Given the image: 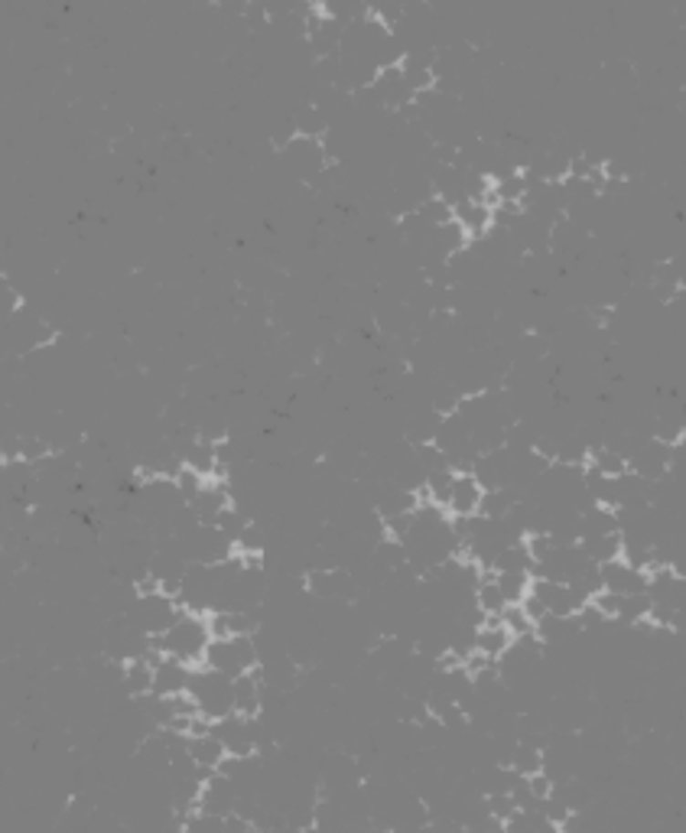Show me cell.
Segmentation results:
<instances>
[{
  "label": "cell",
  "instance_id": "cell-1",
  "mask_svg": "<svg viewBox=\"0 0 686 833\" xmlns=\"http://www.w3.org/2000/svg\"><path fill=\"white\" fill-rule=\"evenodd\" d=\"M209 641H212L209 618L186 612L166 635H153L150 648L163 651L166 658H176V661L189 664V668H205V648H209Z\"/></svg>",
  "mask_w": 686,
  "mask_h": 833
},
{
  "label": "cell",
  "instance_id": "cell-2",
  "mask_svg": "<svg viewBox=\"0 0 686 833\" xmlns=\"http://www.w3.org/2000/svg\"><path fill=\"white\" fill-rule=\"evenodd\" d=\"M189 693L199 703V713L209 716L212 722L224 720L234 713V680L232 677L218 674L212 668H192V680H189Z\"/></svg>",
  "mask_w": 686,
  "mask_h": 833
},
{
  "label": "cell",
  "instance_id": "cell-3",
  "mask_svg": "<svg viewBox=\"0 0 686 833\" xmlns=\"http://www.w3.org/2000/svg\"><path fill=\"white\" fill-rule=\"evenodd\" d=\"M261 664V655H257V645H254L251 635H241V638H222L209 641L205 648V668L218 670L224 677H241L247 670H254Z\"/></svg>",
  "mask_w": 686,
  "mask_h": 833
},
{
  "label": "cell",
  "instance_id": "cell-4",
  "mask_svg": "<svg viewBox=\"0 0 686 833\" xmlns=\"http://www.w3.org/2000/svg\"><path fill=\"white\" fill-rule=\"evenodd\" d=\"M598 576H602V589L615 596H641L648 593V573L634 570L625 560H608V564L598 566Z\"/></svg>",
  "mask_w": 686,
  "mask_h": 833
},
{
  "label": "cell",
  "instance_id": "cell-5",
  "mask_svg": "<svg viewBox=\"0 0 686 833\" xmlns=\"http://www.w3.org/2000/svg\"><path fill=\"white\" fill-rule=\"evenodd\" d=\"M530 596H537L540 603H544L546 616H576L582 609V603L576 599L566 583L530 580Z\"/></svg>",
  "mask_w": 686,
  "mask_h": 833
},
{
  "label": "cell",
  "instance_id": "cell-6",
  "mask_svg": "<svg viewBox=\"0 0 686 833\" xmlns=\"http://www.w3.org/2000/svg\"><path fill=\"white\" fill-rule=\"evenodd\" d=\"M189 680H192V668L176 658H163L157 670H153V693L157 697H176V693L189 691Z\"/></svg>",
  "mask_w": 686,
  "mask_h": 833
},
{
  "label": "cell",
  "instance_id": "cell-7",
  "mask_svg": "<svg viewBox=\"0 0 686 833\" xmlns=\"http://www.w3.org/2000/svg\"><path fill=\"white\" fill-rule=\"evenodd\" d=\"M482 485L475 482V476H455L452 479V495H449V514L452 518H472L478 514V501H482Z\"/></svg>",
  "mask_w": 686,
  "mask_h": 833
},
{
  "label": "cell",
  "instance_id": "cell-8",
  "mask_svg": "<svg viewBox=\"0 0 686 833\" xmlns=\"http://www.w3.org/2000/svg\"><path fill=\"white\" fill-rule=\"evenodd\" d=\"M189 755H192L195 765L205 768V772H218V765H222V759L228 752H224L222 739H218L215 733H209V736L189 739Z\"/></svg>",
  "mask_w": 686,
  "mask_h": 833
},
{
  "label": "cell",
  "instance_id": "cell-9",
  "mask_svg": "<svg viewBox=\"0 0 686 833\" xmlns=\"http://www.w3.org/2000/svg\"><path fill=\"white\" fill-rule=\"evenodd\" d=\"M621 531H612V534H598V537H586V541H579L582 554L592 560L596 566L608 564V560H618L621 557Z\"/></svg>",
  "mask_w": 686,
  "mask_h": 833
},
{
  "label": "cell",
  "instance_id": "cell-10",
  "mask_svg": "<svg viewBox=\"0 0 686 833\" xmlns=\"http://www.w3.org/2000/svg\"><path fill=\"white\" fill-rule=\"evenodd\" d=\"M124 691L130 700L153 693V668L147 664V658H134V661L124 664Z\"/></svg>",
  "mask_w": 686,
  "mask_h": 833
},
{
  "label": "cell",
  "instance_id": "cell-11",
  "mask_svg": "<svg viewBox=\"0 0 686 833\" xmlns=\"http://www.w3.org/2000/svg\"><path fill=\"white\" fill-rule=\"evenodd\" d=\"M511 772L521 775V778H530V775H540L546 768V755L540 752V745H530V743H517L514 755H511Z\"/></svg>",
  "mask_w": 686,
  "mask_h": 833
},
{
  "label": "cell",
  "instance_id": "cell-12",
  "mask_svg": "<svg viewBox=\"0 0 686 833\" xmlns=\"http://www.w3.org/2000/svg\"><path fill=\"white\" fill-rule=\"evenodd\" d=\"M648 612H650V599L644 593L641 596H621L612 625H631V628H634L638 622H644V618H648Z\"/></svg>",
  "mask_w": 686,
  "mask_h": 833
},
{
  "label": "cell",
  "instance_id": "cell-13",
  "mask_svg": "<svg viewBox=\"0 0 686 833\" xmlns=\"http://www.w3.org/2000/svg\"><path fill=\"white\" fill-rule=\"evenodd\" d=\"M498 589L507 606H517L530 593V573H498Z\"/></svg>",
  "mask_w": 686,
  "mask_h": 833
},
{
  "label": "cell",
  "instance_id": "cell-14",
  "mask_svg": "<svg viewBox=\"0 0 686 833\" xmlns=\"http://www.w3.org/2000/svg\"><path fill=\"white\" fill-rule=\"evenodd\" d=\"M212 524H215V528L222 531V534H228V537H232V541H234V547H238L241 534H244V531H247V524H251V521H247L244 514H241V508L228 505L222 514H218L215 521H212Z\"/></svg>",
  "mask_w": 686,
  "mask_h": 833
},
{
  "label": "cell",
  "instance_id": "cell-15",
  "mask_svg": "<svg viewBox=\"0 0 686 833\" xmlns=\"http://www.w3.org/2000/svg\"><path fill=\"white\" fill-rule=\"evenodd\" d=\"M417 216L426 218L430 225H436V228H440V225L452 222V206H449V202H442L440 195H430V199H423L417 206Z\"/></svg>",
  "mask_w": 686,
  "mask_h": 833
},
{
  "label": "cell",
  "instance_id": "cell-16",
  "mask_svg": "<svg viewBox=\"0 0 686 833\" xmlns=\"http://www.w3.org/2000/svg\"><path fill=\"white\" fill-rule=\"evenodd\" d=\"M501 625H504L507 632H511V638H524V635H534V622H530V618L524 616L521 606H507V609L501 612Z\"/></svg>",
  "mask_w": 686,
  "mask_h": 833
},
{
  "label": "cell",
  "instance_id": "cell-17",
  "mask_svg": "<svg viewBox=\"0 0 686 833\" xmlns=\"http://www.w3.org/2000/svg\"><path fill=\"white\" fill-rule=\"evenodd\" d=\"M176 485H180V491H182V499H186V505H192L195 499H199L202 491H205V485H209V479L205 476H199L195 469H189V466H182V472L176 476Z\"/></svg>",
  "mask_w": 686,
  "mask_h": 833
},
{
  "label": "cell",
  "instance_id": "cell-18",
  "mask_svg": "<svg viewBox=\"0 0 686 833\" xmlns=\"http://www.w3.org/2000/svg\"><path fill=\"white\" fill-rule=\"evenodd\" d=\"M0 312H4V322H10L14 316H20L23 312V297L16 293L14 283H0Z\"/></svg>",
  "mask_w": 686,
  "mask_h": 833
}]
</instances>
